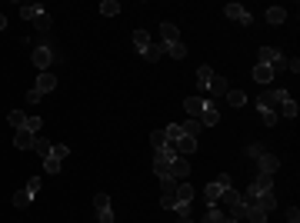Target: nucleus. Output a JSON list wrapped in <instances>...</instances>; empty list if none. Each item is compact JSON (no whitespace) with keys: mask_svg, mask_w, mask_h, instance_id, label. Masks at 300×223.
<instances>
[{"mask_svg":"<svg viewBox=\"0 0 300 223\" xmlns=\"http://www.w3.org/2000/svg\"><path fill=\"white\" fill-rule=\"evenodd\" d=\"M287 20V10L284 7H270L267 10V24H284Z\"/></svg>","mask_w":300,"mask_h":223,"instance_id":"2f4dec72","label":"nucleus"},{"mask_svg":"<svg viewBox=\"0 0 300 223\" xmlns=\"http://www.w3.org/2000/svg\"><path fill=\"white\" fill-rule=\"evenodd\" d=\"M187 173H190L187 157H174V163H170V176H174L177 184H183V180H187Z\"/></svg>","mask_w":300,"mask_h":223,"instance_id":"20e7f679","label":"nucleus"},{"mask_svg":"<svg viewBox=\"0 0 300 223\" xmlns=\"http://www.w3.org/2000/svg\"><path fill=\"white\" fill-rule=\"evenodd\" d=\"M277 167H280V160H277L274 153H260V157H257V170H260V173H270V176H274Z\"/></svg>","mask_w":300,"mask_h":223,"instance_id":"423d86ee","label":"nucleus"},{"mask_svg":"<svg viewBox=\"0 0 300 223\" xmlns=\"http://www.w3.org/2000/svg\"><path fill=\"white\" fill-rule=\"evenodd\" d=\"M54 87H57V77H54L50 70H44V73L37 77V87H33V90H40V94H50Z\"/></svg>","mask_w":300,"mask_h":223,"instance_id":"f8f14e48","label":"nucleus"},{"mask_svg":"<svg viewBox=\"0 0 300 223\" xmlns=\"http://www.w3.org/2000/svg\"><path fill=\"white\" fill-rule=\"evenodd\" d=\"M287 90H260V97H257V110L260 113H277V107L287 100Z\"/></svg>","mask_w":300,"mask_h":223,"instance_id":"f257e3e1","label":"nucleus"},{"mask_svg":"<svg viewBox=\"0 0 300 223\" xmlns=\"http://www.w3.org/2000/svg\"><path fill=\"white\" fill-rule=\"evenodd\" d=\"M180 127H183V133H187V137H194V140H197V137H200V130H204V123H200L197 117H190L187 123H180Z\"/></svg>","mask_w":300,"mask_h":223,"instance_id":"4be33fe9","label":"nucleus"},{"mask_svg":"<svg viewBox=\"0 0 300 223\" xmlns=\"http://www.w3.org/2000/svg\"><path fill=\"white\" fill-rule=\"evenodd\" d=\"M287 223H300V210H297V207L287 210Z\"/></svg>","mask_w":300,"mask_h":223,"instance_id":"a18cd8bd","label":"nucleus"},{"mask_svg":"<svg viewBox=\"0 0 300 223\" xmlns=\"http://www.w3.org/2000/svg\"><path fill=\"white\" fill-rule=\"evenodd\" d=\"M204 104H207L204 97H187V100H183V110H187L190 117H197V120H200V113H204Z\"/></svg>","mask_w":300,"mask_h":223,"instance_id":"9b49d317","label":"nucleus"},{"mask_svg":"<svg viewBox=\"0 0 300 223\" xmlns=\"http://www.w3.org/2000/svg\"><path fill=\"white\" fill-rule=\"evenodd\" d=\"M143 54V60H150V64H154V60H160V54H167V43H150L147 50H140Z\"/></svg>","mask_w":300,"mask_h":223,"instance_id":"aec40b11","label":"nucleus"},{"mask_svg":"<svg viewBox=\"0 0 300 223\" xmlns=\"http://www.w3.org/2000/svg\"><path fill=\"white\" fill-rule=\"evenodd\" d=\"M257 207H260L264 213L277 210V197H274V190H267V193H257Z\"/></svg>","mask_w":300,"mask_h":223,"instance_id":"dca6fc26","label":"nucleus"},{"mask_svg":"<svg viewBox=\"0 0 300 223\" xmlns=\"http://www.w3.org/2000/svg\"><path fill=\"white\" fill-rule=\"evenodd\" d=\"M253 80H257V83H270V80H274V70L264 67V64H257L253 67Z\"/></svg>","mask_w":300,"mask_h":223,"instance_id":"5701e85b","label":"nucleus"},{"mask_svg":"<svg viewBox=\"0 0 300 223\" xmlns=\"http://www.w3.org/2000/svg\"><path fill=\"white\" fill-rule=\"evenodd\" d=\"M180 223H190V216H187V220H180Z\"/></svg>","mask_w":300,"mask_h":223,"instance_id":"603ef678","label":"nucleus"},{"mask_svg":"<svg viewBox=\"0 0 300 223\" xmlns=\"http://www.w3.org/2000/svg\"><path fill=\"white\" fill-rule=\"evenodd\" d=\"M244 220H247V223H267V213H264L260 207H247Z\"/></svg>","mask_w":300,"mask_h":223,"instance_id":"bb28decb","label":"nucleus"},{"mask_svg":"<svg viewBox=\"0 0 300 223\" xmlns=\"http://www.w3.org/2000/svg\"><path fill=\"white\" fill-rule=\"evenodd\" d=\"M194 200V187L183 180V184H177V203H190Z\"/></svg>","mask_w":300,"mask_h":223,"instance_id":"393cba45","label":"nucleus"},{"mask_svg":"<svg viewBox=\"0 0 300 223\" xmlns=\"http://www.w3.org/2000/svg\"><path fill=\"white\" fill-rule=\"evenodd\" d=\"M7 120H10V127H14V130H24L27 127V113L24 110H10Z\"/></svg>","mask_w":300,"mask_h":223,"instance_id":"b1692460","label":"nucleus"},{"mask_svg":"<svg viewBox=\"0 0 300 223\" xmlns=\"http://www.w3.org/2000/svg\"><path fill=\"white\" fill-rule=\"evenodd\" d=\"M260 117H264V123H267V127H274V123H277V113H260Z\"/></svg>","mask_w":300,"mask_h":223,"instance_id":"09e8293b","label":"nucleus"},{"mask_svg":"<svg viewBox=\"0 0 300 223\" xmlns=\"http://www.w3.org/2000/svg\"><path fill=\"white\" fill-rule=\"evenodd\" d=\"M33 137H37V133H30V130H17V133H14V147H17V150H30V147H33Z\"/></svg>","mask_w":300,"mask_h":223,"instance_id":"9d476101","label":"nucleus"},{"mask_svg":"<svg viewBox=\"0 0 300 223\" xmlns=\"http://www.w3.org/2000/svg\"><path fill=\"white\" fill-rule=\"evenodd\" d=\"M4 27H7V17H4V14H0V30H4Z\"/></svg>","mask_w":300,"mask_h":223,"instance_id":"8fccbe9b","label":"nucleus"},{"mask_svg":"<svg viewBox=\"0 0 300 223\" xmlns=\"http://www.w3.org/2000/svg\"><path fill=\"white\" fill-rule=\"evenodd\" d=\"M280 57H284V54H280L277 47H260V64H264V67H274Z\"/></svg>","mask_w":300,"mask_h":223,"instance_id":"f3484780","label":"nucleus"},{"mask_svg":"<svg viewBox=\"0 0 300 223\" xmlns=\"http://www.w3.org/2000/svg\"><path fill=\"white\" fill-rule=\"evenodd\" d=\"M244 153H247L250 160H257V157L264 153V147H260V144H247V150H244Z\"/></svg>","mask_w":300,"mask_h":223,"instance_id":"a19ab883","label":"nucleus"},{"mask_svg":"<svg viewBox=\"0 0 300 223\" xmlns=\"http://www.w3.org/2000/svg\"><path fill=\"white\" fill-rule=\"evenodd\" d=\"M164 133H167V144H177L180 137H187V133H183V127H180V123H170V127H164Z\"/></svg>","mask_w":300,"mask_h":223,"instance_id":"c85d7f7f","label":"nucleus"},{"mask_svg":"<svg viewBox=\"0 0 300 223\" xmlns=\"http://www.w3.org/2000/svg\"><path fill=\"white\" fill-rule=\"evenodd\" d=\"M250 187H253L257 193H267V190H274V176H270V173H257Z\"/></svg>","mask_w":300,"mask_h":223,"instance_id":"ddd939ff","label":"nucleus"},{"mask_svg":"<svg viewBox=\"0 0 300 223\" xmlns=\"http://www.w3.org/2000/svg\"><path fill=\"white\" fill-rule=\"evenodd\" d=\"M24 190H27V193H30V197H33V193L40 190V176H30V180H27V187H24Z\"/></svg>","mask_w":300,"mask_h":223,"instance_id":"79ce46f5","label":"nucleus"},{"mask_svg":"<svg viewBox=\"0 0 300 223\" xmlns=\"http://www.w3.org/2000/svg\"><path fill=\"white\" fill-rule=\"evenodd\" d=\"M50 60H54V50H50V47H33V64H37L40 73L50 67Z\"/></svg>","mask_w":300,"mask_h":223,"instance_id":"39448f33","label":"nucleus"},{"mask_svg":"<svg viewBox=\"0 0 300 223\" xmlns=\"http://www.w3.org/2000/svg\"><path fill=\"white\" fill-rule=\"evenodd\" d=\"M220 193H223V187L217 184V180H210V184L204 187V197H207V207H217L220 203Z\"/></svg>","mask_w":300,"mask_h":223,"instance_id":"1a4fd4ad","label":"nucleus"},{"mask_svg":"<svg viewBox=\"0 0 300 223\" xmlns=\"http://www.w3.org/2000/svg\"><path fill=\"white\" fill-rule=\"evenodd\" d=\"M44 170H47V173H60L63 163H60L57 157H50V153H47V157H44Z\"/></svg>","mask_w":300,"mask_h":223,"instance_id":"e433bc0d","label":"nucleus"},{"mask_svg":"<svg viewBox=\"0 0 300 223\" xmlns=\"http://www.w3.org/2000/svg\"><path fill=\"white\" fill-rule=\"evenodd\" d=\"M223 14H227L230 20H240V24H253V17L247 14V10L240 7V4H227V7H223Z\"/></svg>","mask_w":300,"mask_h":223,"instance_id":"0eeeda50","label":"nucleus"},{"mask_svg":"<svg viewBox=\"0 0 300 223\" xmlns=\"http://www.w3.org/2000/svg\"><path fill=\"white\" fill-rule=\"evenodd\" d=\"M40 100H44V94H40V90H30V94H27V104H40Z\"/></svg>","mask_w":300,"mask_h":223,"instance_id":"49530a36","label":"nucleus"},{"mask_svg":"<svg viewBox=\"0 0 300 223\" xmlns=\"http://www.w3.org/2000/svg\"><path fill=\"white\" fill-rule=\"evenodd\" d=\"M227 216H223V210L220 207H207V213L200 216V223H223Z\"/></svg>","mask_w":300,"mask_h":223,"instance_id":"412c9836","label":"nucleus"},{"mask_svg":"<svg viewBox=\"0 0 300 223\" xmlns=\"http://www.w3.org/2000/svg\"><path fill=\"white\" fill-rule=\"evenodd\" d=\"M217 184L227 190V187H234V180H230V173H220V176H217Z\"/></svg>","mask_w":300,"mask_h":223,"instance_id":"de8ad7c7","label":"nucleus"},{"mask_svg":"<svg viewBox=\"0 0 300 223\" xmlns=\"http://www.w3.org/2000/svg\"><path fill=\"white\" fill-rule=\"evenodd\" d=\"M30 200H33V197H30L27 190H17V193H14V207H30Z\"/></svg>","mask_w":300,"mask_h":223,"instance_id":"58836bf2","label":"nucleus"},{"mask_svg":"<svg viewBox=\"0 0 300 223\" xmlns=\"http://www.w3.org/2000/svg\"><path fill=\"white\" fill-rule=\"evenodd\" d=\"M94 210H97V223H114V210H110V197L107 193L94 197Z\"/></svg>","mask_w":300,"mask_h":223,"instance_id":"7ed1b4c3","label":"nucleus"},{"mask_svg":"<svg viewBox=\"0 0 300 223\" xmlns=\"http://www.w3.org/2000/svg\"><path fill=\"white\" fill-rule=\"evenodd\" d=\"M177 216H180V220H187V216H190V203H177Z\"/></svg>","mask_w":300,"mask_h":223,"instance_id":"c03bdc74","label":"nucleus"},{"mask_svg":"<svg viewBox=\"0 0 300 223\" xmlns=\"http://www.w3.org/2000/svg\"><path fill=\"white\" fill-rule=\"evenodd\" d=\"M150 144L157 147V150H160V147H167V133H164V130H154V133H150Z\"/></svg>","mask_w":300,"mask_h":223,"instance_id":"ea45409f","label":"nucleus"},{"mask_svg":"<svg viewBox=\"0 0 300 223\" xmlns=\"http://www.w3.org/2000/svg\"><path fill=\"white\" fill-rule=\"evenodd\" d=\"M227 77H210V87H207V94H213V97H223L227 94Z\"/></svg>","mask_w":300,"mask_h":223,"instance_id":"a211bd4d","label":"nucleus"},{"mask_svg":"<svg viewBox=\"0 0 300 223\" xmlns=\"http://www.w3.org/2000/svg\"><path fill=\"white\" fill-rule=\"evenodd\" d=\"M210 77H213L210 67H200V70H197V90H204V94H207V87H210Z\"/></svg>","mask_w":300,"mask_h":223,"instance_id":"a878e982","label":"nucleus"},{"mask_svg":"<svg viewBox=\"0 0 300 223\" xmlns=\"http://www.w3.org/2000/svg\"><path fill=\"white\" fill-rule=\"evenodd\" d=\"M27 130H30V133H40V117H27Z\"/></svg>","mask_w":300,"mask_h":223,"instance_id":"37998d69","label":"nucleus"},{"mask_svg":"<svg viewBox=\"0 0 300 223\" xmlns=\"http://www.w3.org/2000/svg\"><path fill=\"white\" fill-rule=\"evenodd\" d=\"M50 24H54V20H50V14H40L37 20H33V27L40 30V37H47V33H50Z\"/></svg>","mask_w":300,"mask_h":223,"instance_id":"7c9ffc66","label":"nucleus"},{"mask_svg":"<svg viewBox=\"0 0 300 223\" xmlns=\"http://www.w3.org/2000/svg\"><path fill=\"white\" fill-rule=\"evenodd\" d=\"M134 47L137 50H147L150 47V33L147 30H134Z\"/></svg>","mask_w":300,"mask_h":223,"instance_id":"72a5a7b5","label":"nucleus"},{"mask_svg":"<svg viewBox=\"0 0 300 223\" xmlns=\"http://www.w3.org/2000/svg\"><path fill=\"white\" fill-rule=\"evenodd\" d=\"M180 40V30L174 24H160V43H177Z\"/></svg>","mask_w":300,"mask_h":223,"instance_id":"2eb2a0df","label":"nucleus"},{"mask_svg":"<svg viewBox=\"0 0 300 223\" xmlns=\"http://www.w3.org/2000/svg\"><path fill=\"white\" fill-rule=\"evenodd\" d=\"M227 100H230V107H244L247 104L244 90H227Z\"/></svg>","mask_w":300,"mask_h":223,"instance_id":"4c0bfd02","label":"nucleus"},{"mask_svg":"<svg viewBox=\"0 0 300 223\" xmlns=\"http://www.w3.org/2000/svg\"><path fill=\"white\" fill-rule=\"evenodd\" d=\"M217 120H220V113H217V107L207 100V104H204V113H200V123H204V127H213Z\"/></svg>","mask_w":300,"mask_h":223,"instance_id":"4468645a","label":"nucleus"},{"mask_svg":"<svg viewBox=\"0 0 300 223\" xmlns=\"http://www.w3.org/2000/svg\"><path fill=\"white\" fill-rule=\"evenodd\" d=\"M30 150H37L40 153V157H47V153H50V140H47V137H33V147H30Z\"/></svg>","mask_w":300,"mask_h":223,"instance_id":"c756f323","label":"nucleus"},{"mask_svg":"<svg viewBox=\"0 0 300 223\" xmlns=\"http://www.w3.org/2000/svg\"><path fill=\"white\" fill-rule=\"evenodd\" d=\"M174 147L167 144V147H160L157 153H154V173L160 176V180H164V176H170V163H174Z\"/></svg>","mask_w":300,"mask_h":223,"instance_id":"f03ea898","label":"nucleus"},{"mask_svg":"<svg viewBox=\"0 0 300 223\" xmlns=\"http://www.w3.org/2000/svg\"><path fill=\"white\" fill-rule=\"evenodd\" d=\"M40 14H47V10L40 7V4H24V7H20V17H24V20H30V24L37 20Z\"/></svg>","mask_w":300,"mask_h":223,"instance_id":"6ab92c4d","label":"nucleus"},{"mask_svg":"<svg viewBox=\"0 0 300 223\" xmlns=\"http://www.w3.org/2000/svg\"><path fill=\"white\" fill-rule=\"evenodd\" d=\"M100 14L103 17H117L120 14V4H117V0H103V4H100Z\"/></svg>","mask_w":300,"mask_h":223,"instance_id":"f704fd0d","label":"nucleus"},{"mask_svg":"<svg viewBox=\"0 0 300 223\" xmlns=\"http://www.w3.org/2000/svg\"><path fill=\"white\" fill-rule=\"evenodd\" d=\"M277 110H280L277 117H290V120H293V117H297V100H290V97H287V100L277 107Z\"/></svg>","mask_w":300,"mask_h":223,"instance_id":"cd10ccee","label":"nucleus"},{"mask_svg":"<svg viewBox=\"0 0 300 223\" xmlns=\"http://www.w3.org/2000/svg\"><path fill=\"white\" fill-rule=\"evenodd\" d=\"M223 223H247V220H223Z\"/></svg>","mask_w":300,"mask_h":223,"instance_id":"3c124183","label":"nucleus"},{"mask_svg":"<svg viewBox=\"0 0 300 223\" xmlns=\"http://www.w3.org/2000/svg\"><path fill=\"white\" fill-rule=\"evenodd\" d=\"M50 157H57L63 163V160L70 157V147H67V144H50Z\"/></svg>","mask_w":300,"mask_h":223,"instance_id":"473e14b6","label":"nucleus"},{"mask_svg":"<svg viewBox=\"0 0 300 223\" xmlns=\"http://www.w3.org/2000/svg\"><path fill=\"white\" fill-rule=\"evenodd\" d=\"M170 147H174L177 157H190V153L197 150V140H194V137H180V140H177V144H170Z\"/></svg>","mask_w":300,"mask_h":223,"instance_id":"6e6552de","label":"nucleus"},{"mask_svg":"<svg viewBox=\"0 0 300 223\" xmlns=\"http://www.w3.org/2000/svg\"><path fill=\"white\" fill-rule=\"evenodd\" d=\"M167 54L174 57V60H183V57H187V47H183L180 40H177V43H167Z\"/></svg>","mask_w":300,"mask_h":223,"instance_id":"c9c22d12","label":"nucleus"}]
</instances>
